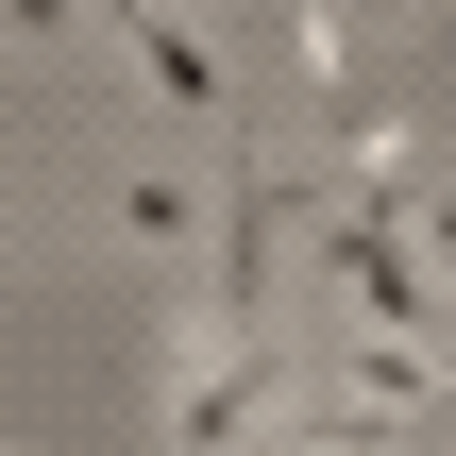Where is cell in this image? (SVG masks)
<instances>
[{
	"instance_id": "cell-2",
	"label": "cell",
	"mask_w": 456,
	"mask_h": 456,
	"mask_svg": "<svg viewBox=\"0 0 456 456\" xmlns=\"http://www.w3.org/2000/svg\"><path fill=\"white\" fill-rule=\"evenodd\" d=\"M203 203H220V186H186V169H118V203H102V220H118L135 254H169V271H186V254H203Z\"/></svg>"
},
{
	"instance_id": "cell-4",
	"label": "cell",
	"mask_w": 456,
	"mask_h": 456,
	"mask_svg": "<svg viewBox=\"0 0 456 456\" xmlns=\"http://www.w3.org/2000/svg\"><path fill=\"white\" fill-rule=\"evenodd\" d=\"M0 17H17V34H68V17H85V0H0Z\"/></svg>"
},
{
	"instance_id": "cell-3",
	"label": "cell",
	"mask_w": 456,
	"mask_h": 456,
	"mask_svg": "<svg viewBox=\"0 0 456 456\" xmlns=\"http://www.w3.org/2000/svg\"><path fill=\"white\" fill-rule=\"evenodd\" d=\"M389 17H406V0H322V17H305V68H355V34H389Z\"/></svg>"
},
{
	"instance_id": "cell-1",
	"label": "cell",
	"mask_w": 456,
	"mask_h": 456,
	"mask_svg": "<svg viewBox=\"0 0 456 456\" xmlns=\"http://www.w3.org/2000/svg\"><path fill=\"white\" fill-rule=\"evenodd\" d=\"M288 389H305V372L271 355V322H254V338H203V355H186V406H169V456H237L254 423H288Z\"/></svg>"
}]
</instances>
